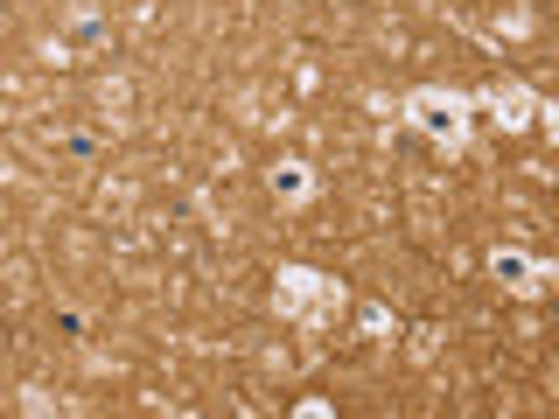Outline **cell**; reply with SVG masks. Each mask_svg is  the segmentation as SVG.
<instances>
[{"mask_svg": "<svg viewBox=\"0 0 559 419\" xmlns=\"http://www.w3.org/2000/svg\"><path fill=\"white\" fill-rule=\"evenodd\" d=\"M406 119L433 140V147L462 154V147H468V127H476V105H468V92H441V84H419V92L406 98Z\"/></svg>", "mask_w": 559, "mask_h": 419, "instance_id": "7a4b0ae2", "label": "cell"}, {"mask_svg": "<svg viewBox=\"0 0 559 419\" xmlns=\"http://www.w3.org/2000/svg\"><path fill=\"white\" fill-rule=\"evenodd\" d=\"M468 105H476V112H489L503 133H524V127H538V112H546V105H538L532 92H524L518 77H511V84H489V92H468Z\"/></svg>", "mask_w": 559, "mask_h": 419, "instance_id": "3957f363", "label": "cell"}, {"mask_svg": "<svg viewBox=\"0 0 559 419\" xmlns=\"http://www.w3.org/2000/svg\"><path fill=\"white\" fill-rule=\"evenodd\" d=\"M273 196L287 203V210H301V203L314 196V168H308V161H294V154H287V161L273 168Z\"/></svg>", "mask_w": 559, "mask_h": 419, "instance_id": "5b68a950", "label": "cell"}, {"mask_svg": "<svg viewBox=\"0 0 559 419\" xmlns=\"http://www.w3.org/2000/svg\"><path fill=\"white\" fill-rule=\"evenodd\" d=\"M343 301H349V287L329 279V273H314V266H280V279H273V308L287 314V322H308V328L336 322Z\"/></svg>", "mask_w": 559, "mask_h": 419, "instance_id": "6da1fadb", "label": "cell"}, {"mask_svg": "<svg viewBox=\"0 0 559 419\" xmlns=\"http://www.w3.org/2000/svg\"><path fill=\"white\" fill-rule=\"evenodd\" d=\"M489 273H497V287L518 294V301H538L546 279H552V266H538L532 252H518V244H497V252H489Z\"/></svg>", "mask_w": 559, "mask_h": 419, "instance_id": "277c9868", "label": "cell"}]
</instances>
